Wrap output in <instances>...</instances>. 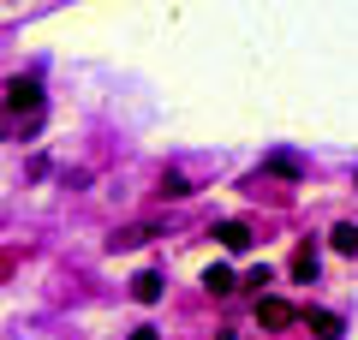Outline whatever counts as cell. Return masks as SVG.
Returning <instances> with one entry per match:
<instances>
[{"label":"cell","mask_w":358,"mask_h":340,"mask_svg":"<svg viewBox=\"0 0 358 340\" xmlns=\"http://www.w3.org/2000/svg\"><path fill=\"white\" fill-rule=\"evenodd\" d=\"M36 120H42V84L36 78H13L6 84V101H0V132L36 126Z\"/></svg>","instance_id":"1"},{"label":"cell","mask_w":358,"mask_h":340,"mask_svg":"<svg viewBox=\"0 0 358 340\" xmlns=\"http://www.w3.org/2000/svg\"><path fill=\"white\" fill-rule=\"evenodd\" d=\"M293 304H287V299H275V292H257V323H263V328H287V323H293Z\"/></svg>","instance_id":"2"},{"label":"cell","mask_w":358,"mask_h":340,"mask_svg":"<svg viewBox=\"0 0 358 340\" xmlns=\"http://www.w3.org/2000/svg\"><path fill=\"white\" fill-rule=\"evenodd\" d=\"M305 328H317V340H341V316H334V311H305Z\"/></svg>","instance_id":"3"},{"label":"cell","mask_w":358,"mask_h":340,"mask_svg":"<svg viewBox=\"0 0 358 340\" xmlns=\"http://www.w3.org/2000/svg\"><path fill=\"white\" fill-rule=\"evenodd\" d=\"M317 269H322L317 245H299V251H293V281H317Z\"/></svg>","instance_id":"4"},{"label":"cell","mask_w":358,"mask_h":340,"mask_svg":"<svg viewBox=\"0 0 358 340\" xmlns=\"http://www.w3.org/2000/svg\"><path fill=\"white\" fill-rule=\"evenodd\" d=\"M150 233H155L150 221H138V227H120L114 239H108V251H131V245H143V239H150Z\"/></svg>","instance_id":"5"},{"label":"cell","mask_w":358,"mask_h":340,"mask_svg":"<svg viewBox=\"0 0 358 340\" xmlns=\"http://www.w3.org/2000/svg\"><path fill=\"white\" fill-rule=\"evenodd\" d=\"M215 239L227 245V251H245V245H251V227H245V221H221V227H215Z\"/></svg>","instance_id":"6"},{"label":"cell","mask_w":358,"mask_h":340,"mask_svg":"<svg viewBox=\"0 0 358 340\" xmlns=\"http://www.w3.org/2000/svg\"><path fill=\"white\" fill-rule=\"evenodd\" d=\"M203 287L215 292V299H227V292L239 287V275H233V269H221V263H215V269H203Z\"/></svg>","instance_id":"7"},{"label":"cell","mask_w":358,"mask_h":340,"mask_svg":"<svg viewBox=\"0 0 358 340\" xmlns=\"http://www.w3.org/2000/svg\"><path fill=\"white\" fill-rule=\"evenodd\" d=\"M131 299H138V304H155V299H162V275H138V281H131Z\"/></svg>","instance_id":"8"},{"label":"cell","mask_w":358,"mask_h":340,"mask_svg":"<svg viewBox=\"0 0 358 340\" xmlns=\"http://www.w3.org/2000/svg\"><path fill=\"white\" fill-rule=\"evenodd\" d=\"M155 191H162V197H192V179L167 167V173H162V185H155Z\"/></svg>","instance_id":"9"},{"label":"cell","mask_w":358,"mask_h":340,"mask_svg":"<svg viewBox=\"0 0 358 340\" xmlns=\"http://www.w3.org/2000/svg\"><path fill=\"white\" fill-rule=\"evenodd\" d=\"M263 167H268V173H281V179H305V167H299L293 155H268Z\"/></svg>","instance_id":"10"},{"label":"cell","mask_w":358,"mask_h":340,"mask_svg":"<svg viewBox=\"0 0 358 340\" xmlns=\"http://www.w3.org/2000/svg\"><path fill=\"white\" fill-rule=\"evenodd\" d=\"M329 245H334L341 257H352V251H358V227H334V239H329Z\"/></svg>","instance_id":"11"},{"label":"cell","mask_w":358,"mask_h":340,"mask_svg":"<svg viewBox=\"0 0 358 340\" xmlns=\"http://www.w3.org/2000/svg\"><path fill=\"white\" fill-rule=\"evenodd\" d=\"M126 340H162V334H155V328H131Z\"/></svg>","instance_id":"12"}]
</instances>
